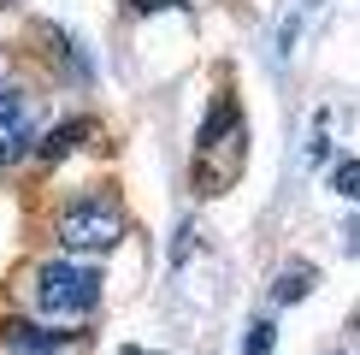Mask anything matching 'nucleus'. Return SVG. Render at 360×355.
<instances>
[{"instance_id": "0eeeda50", "label": "nucleus", "mask_w": 360, "mask_h": 355, "mask_svg": "<svg viewBox=\"0 0 360 355\" xmlns=\"http://www.w3.org/2000/svg\"><path fill=\"white\" fill-rule=\"evenodd\" d=\"M331 189L342 201H360V160H337L331 166Z\"/></svg>"}, {"instance_id": "20e7f679", "label": "nucleus", "mask_w": 360, "mask_h": 355, "mask_svg": "<svg viewBox=\"0 0 360 355\" xmlns=\"http://www.w3.org/2000/svg\"><path fill=\"white\" fill-rule=\"evenodd\" d=\"M307 290H313V266H302V261H295V266H283V278H278L272 302H278V308H295Z\"/></svg>"}, {"instance_id": "423d86ee", "label": "nucleus", "mask_w": 360, "mask_h": 355, "mask_svg": "<svg viewBox=\"0 0 360 355\" xmlns=\"http://www.w3.org/2000/svg\"><path fill=\"white\" fill-rule=\"evenodd\" d=\"M278 344V325H272V314H260V320H248V337H243V355H266Z\"/></svg>"}, {"instance_id": "f03ea898", "label": "nucleus", "mask_w": 360, "mask_h": 355, "mask_svg": "<svg viewBox=\"0 0 360 355\" xmlns=\"http://www.w3.org/2000/svg\"><path fill=\"white\" fill-rule=\"evenodd\" d=\"M95 302H101V273H95V266H83L71 255L30 266V314L83 320V314H95Z\"/></svg>"}, {"instance_id": "1a4fd4ad", "label": "nucleus", "mask_w": 360, "mask_h": 355, "mask_svg": "<svg viewBox=\"0 0 360 355\" xmlns=\"http://www.w3.org/2000/svg\"><path fill=\"white\" fill-rule=\"evenodd\" d=\"M349 249H354V255H360V219H354V225H349Z\"/></svg>"}, {"instance_id": "7ed1b4c3", "label": "nucleus", "mask_w": 360, "mask_h": 355, "mask_svg": "<svg viewBox=\"0 0 360 355\" xmlns=\"http://www.w3.org/2000/svg\"><path fill=\"white\" fill-rule=\"evenodd\" d=\"M83 332H59V325H41L36 314H12L0 320V349L6 355H65Z\"/></svg>"}, {"instance_id": "6e6552de", "label": "nucleus", "mask_w": 360, "mask_h": 355, "mask_svg": "<svg viewBox=\"0 0 360 355\" xmlns=\"http://www.w3.org/2000/svg\"><path fill=\"white\" fill-rule=\"evenodd\" d=\"M307 160H313V166H325V160H331V142H325V137H313V148H307Z\"/></svg>"}, {"instance_id": "39448f33", "label": "nucleus", "mask_w": 360, "mask_h": 355, "mask_svg": "<svg viewBox=\"0 0 360 355\" xmlns=\"http://www.w3.org/2000/svg\"><path fill=\"white\" fill-rule=\"evenodd\" d=\"M83 137H89V125H83V118H71V125H59L53 137L36 148V160H65V154H71V148H77Z\"/></svg>"}, {"instance_id": "f257e3e1", "label": "nucleus", "mask_w": 360, "mask_h": 355, "mask_svg": "<svg viewBox=\"0 0 360 355\" xmlns=\"http://www.w3.org/2000/svg\"><path fill=\"white\" fill-rule=\"evenodd\" d=\"M118 237H124V207H118V196H112L107 184L77 189V196L59 201L53 243L65 249L71 261H77V255H107V249H118Z\"/></svg>"}, {"instance_id": "9d476101", "label": "nucleus", "mask_w": 360, "mask_h": 355, "mask_svg": "<svg viewBox=\"0 0 360 355\" xmlns=\"http://www.w3.org/2000/svg\"><path fill=\"white\" fill-rule=\"evenodd\" d=\"M118 355H154V349H130V344H124V349H118Z\"/></svg>"}, {"instance_id": "9b49d317", "label": "nucleus", "mask_w": 360, "mask_h": 355, "mask_svg": "<svg viewBox=\"0 0 360 355\" xmlns=\"http://www.w3.org/2000/svg\"><path fill=\"white\" fill-rule=\"evenodd\" d=\"M331 355H342V349H331Z\"/></svg>"}]
</instances>
